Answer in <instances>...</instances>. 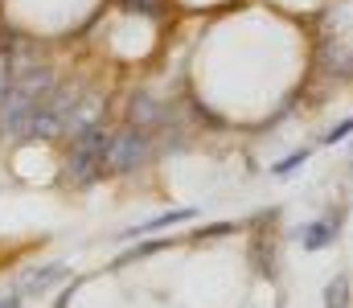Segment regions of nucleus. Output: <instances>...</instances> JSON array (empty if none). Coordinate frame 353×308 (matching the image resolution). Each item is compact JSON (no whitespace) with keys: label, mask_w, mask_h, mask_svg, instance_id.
I'll use <instances>...</instances> for the list:
<instances>
[{"label":"nucleus","mask_w":353,"mask_h":308,"mask_svg":"<svg viewBox=\"0 0 353 308\" xmlns=\"http://www.w3.org/2000/svg\"><path fill=\"white\" fill-rule=\"evenodd\" d=\"M107 148H111V132H103V127L87 123V127L74 136L66 177H70L74 185H87V181H94V177L103 173V165H107Z\"/></svg>","instance_id":"f257e3e1"},{"label":"nucleus","mask_w":353,"mask_h":308,"mask_svg":"<svg viewBox=\"0 0 353 308\" xmlns=\"http://www.w3.org/2000/svg\"><path fill=\"white\" fill-rule=\"evenodd\" d=\"M144 161H148V140H144L140 127H123V132L111 136V148H107L111 173H132V169H140Z\"/></svg>","instance_id":"f03ea898"},{"label":"nucleus","mask_w":353,"mask_h":308,"mask_svg":"<svg viewBox=\"0 0 353 308\" xmlns=\"http://www.w3.org/2000/svg\"><path fill=\"white\" fill-rule=\"evenodd\" d=\"M33 107H37V103L29 99L21 87H8V91L0 95V132H17V127H21V119H25Z\"/></svg>","instance_id":"7ed1b4c3"},{"label":"nucleus","mask_w":353,"mask_h":308,"mask_svg":"<svg viewBox=\"0 0 353 308\" xmlns=\"http://www.w3.org/2000/svg\"><path fill=\"white\" fill-rule=\"evenodd\" d=\"M189 218H193V209H189V205H185V209H169V214H157V218H148V222H140V226L123 230V238H140V234L165 230V226H176V222H189Z\"/></svg>","instance_id":"20e7f679"},{"label":"nucleus","mask_w":353,"mask_h":308,"mask_svg":"<svg viewBox=\"0 0 353 308\" xmlns=\"http://www.w3.org/2000/svg\"><path fill=\"white\" fill-rule=\"evenodd\" d=\"M333 238H337V226H333V222H312V226L300 234V247H304V251H325V247H333Z\"/></svg>","instance_id":"39448f33"},{"label":"nucleus","mask_w":353,"mask_h":308,"mask_svg":"<svg viewBox=\"0 0 353 308\" xmlns=\"http://www.w3.org/2000/svg\"><path fill=\"white\" fill-rule=\"evenodd\" d=\"M66 276V267L62 263H50V267H41V271H29L25 280H21V296H29V292H46L54 280H62Z\"/></svg>","instance_id":"423d86ee"},{"label":"nucleus","mask_w":353,"mask_h":308,"mask_svg":"<svg viewBox=\"0 0 353 308\" xmlns=\"http://www.w3.org/2000/svg\"><path fill=\"white\" fill-rule=\"evenodd\" d=\"M128 115H132V123H136V127L144 132V127H152V123L161 119V107L148 99V95H136V99L128 103Z\"/></svg>","instance_id":"0eeeda50"},{"label":"nucleus","mask_w":353,"mask_h":308,"mask_svg":"<svg viewBox=\"0 0 353 308\" xmlns=\"http://www.w3.org/2000/svg\"><path fill=\"white\" fill-rule=\"evenodd\" d=\"M325 308H350V276H337L325 288Z\"/></svg>","instance_id":"6e6552de"},{"label":"nucleus","mask_w":353,"mask_h":308,"mask_svg":"<svg viewBox=\"0 0 353 308\" xmlns=\"http://www.w3.org/2000/svg\"><path fill=\"white\" fill-rule=\"evenodd\" d=\"M304 161H308V152H292V156H283V161H279V165L271 169V177H288V173H296V169H300Z\"/></svg>","instance_id":"1a4fd4ad"},{"label":"nucleus","mask_w":353,"mask_h":308,"mask_svg":"<svg viewBox=\"0 0 353 308\" xmlns=\"http://www.w3.org/2000/svg\"><path fill=\"white\" fill-rule=\"evenodd\" d=\"M8 87H12V54L0 45V95H4Z\"/></svg>","instance_id":"9d476101"},{"label":"nucleus","mask_w":353,"mask_h":308,"mask_svg":"<svg viewBox=\"0 0 353 308\" xmlns=\"http://www.w3.org/2000/svg\"><path fill=\"white\" fill-rule=\"evenodd\" d=\"M353 136V119H345V123H337L329 136H325V144H341V140H350Z\"/></svg>","instance_id":"9b49d317"},{"label":"nucleus","mask_w":353,"mask_h":308,"mask_svg":"<svg viewBox=\"0 0 353 308\" xmlns=\"http://www.w3.org/2000/svg\"><path fill=\"white\" fill-rule=\"evenodd\" d=\"M123 8H132V12H144V17H157V4H152V0H123Z\"/></svg>","instance_id":"f8f14e48"},{"label":"nucleus","mask_w":353,"mask_h":308,"mask_svg":"<svg viewBox=\"0 0 353 308\" xmlns=\"http://www.w3.org/2000/svg\"><path fill=\"white\" fill-rule=\"evenodd\" d=\"M0 308H21V292H12V296H4V300H0Z\"/></svg>","instance_id":"ddd939ff"}]
</instances>
